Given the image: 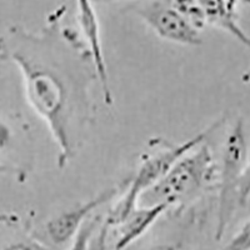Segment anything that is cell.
Returning <instances> with one entry per match:
<instances>
[{
	"label": "cell",
	"mask_w": 250,
	"mask_h": 250,
	"mask_svg": "<svg viewBox=\"0 0 250 250\" xmlns=\"http://www.w3.org/2000/svg\"><path fill=\"white\" fill-rule=\"evenodd\" d=\"M0 55L20 69L29 104L48 125L59 148L58 164L65 167L74 156L71 118L75 75L70 66L58 65L60 59L45 55V50L31 38L0 39Z\"/></svg>",
	"instance_id": "cell-1"
},
{
	"label": "cell",
	"mask_w": 250,
	"mask_h": 250,
	"mask_svg": "<svg viewBox=\"0 0 250 250\" xmlns=\"http://www.w3.org/2000/svg\"><path fill=\"white\" fill-rule=\"evenodd\" d=\"M218 175L219 168L213 153L207 144L202 143L180 158L163 179L140 196L139 202L146 200L148 204L165 203L173 207L199 193Z\"/></svg>",
	"instance_id": "cell-2"
},
{
	"label": "cell",
	"mask_w": 250,
	"mask_h": 250,
	"mask_svg": "<svg viewBox=\"0 0 250 250\" xmlns=\"http://www.w3.org/2000/svg\"><path fill=\"white\" fill-rule=\"evenodd\" d=\"M216 128H218V124L213 125L211 128L207 129L202 133L196 134L182 144L169 145L167 148L156 151L151 155H145L143 162L140 163L139 168L135 171L133 180L129 184L126 193L123 195L122 199L109 213L105 222L106 227H118L119 224H122L125 219L137 209L140 196L148 189L154 187L160 179H163L165 174L170 170L171 167L180 158H183L185 154L202 144L208 134Z\"/></svg>",
	"instance_id": "cell-3"
},
{
	"label": "cell",
	"mask_w": 250,
	"mask_h": 250,
	"mask_svg": "<svg viewBox=\"0 0 250 250\" xmlns=\"http://www.w3.org/2000/svg\"><path fill=\"white\" fill-rule=\"evenodd\" d=\"M248 144L244 122L236 120L228 134L219 168V208L215 238L220 240L239 205V183L247 165Z\"/></svg>",
	"instance_id": "cell-4"
},
{
	"label": "cell",
	"mask_w": 250,
	"mask_h": 250,
	"mask_svg": "<svg viewBox=\"0 0 250 250\" xmlns=\"http://www.w3.org/2000/svg\"><path fill=\"white\" fill-rule=\"evenodd\" d=\"M138 14L162 39L188 46L203 43L200 30L191 25L170 3L155 1L139 9Z\"/></svg>",
	"instance_id": "cell-5"
},
{
	"label": "cell",
	"mask_w": 250,
	"mask_h": 250,
	"mask_svg": "<svg viewBox=\"0 0 250 250\" xmlns=\"http://www.w3.org/2000/svg\"><path fill=\"white\" fill-rule=\"evenodd\" d=\"M78 1V17L83 34L88 43L89 54L91 57L94 70L97 74L98 82L102 86L104 94V100L109 106L113 105V95H111L110 82H109L108 66L100 39V28L98 21L97 13L94 10L91 0H77Z\"/></svg>",
	"instance_id": "cell-6"
},
{
	"label": "cell",
	"mask_w": 250,
	"mask_h": 250,
	"mask_svg": "<svg viewBox=\"0 0 250 250\" xmlns=\"http://www.w3.org/2000/svg\"><path fill=\"white\" fill-rule=\"evenodd\" d=\"M117 188L106 189L84 204L69 209V210L64 211V213L59 214L51 220H49L48 224H46V233H48L49 238L51 239V242L55 243V244H64L68 240H70L73 236L77 235L80 228L85 224L88 216L95 209L108 203L114 195H117Z\"/></svg>",
	"instance_id": "cell-7"
},
{
	"label": "cell",
	"mask_w": 250,
	"mask_h": 250,
	"mask_svg": "<svg viewBox=\"0 0 250 250\" xmlns=\"http://www.w3.org/2000/svg\"><path fill=\"white\" fill-rule=\"evenodd\" d=\"M169 207L165 203H155L138 207L122 224L118 225V239L113 250H125L142 238L153 227Z\"/></svg>",
	"instance_id": "cell-8"
},
{
	"label": "cell",
	"mask_w": 250,
	"mask_h": 250,
	"mask_svg": "<svg viewBox=\"0 0 250 250\" xmlns=\"http://www.w3.org/2000/svg\"><path fill=\"white\" fill-rule=\"evenodd\" d=\"M198 3L202 8L207 24L218 26L228 31L243 45L250 49V38L239 26L235 19V12L230 10V8L228 6L227 0H198Z\"/></svg>",
	"instance_id": "cell-9"
},
{
	"label": "cell",
	"mask_w": 250,
	"mask_h": 250,
	"mask_svg": "<svg viewBox=\"0 0 250 250\" xmlns=\"http://www.w3.org/2000/svg\"><path fill=\"white\" fill-rule=\"evenodd\" d=\"M170 4L198 30L207 24L198 0H170Z\"/></svg>",
	"instance_id": "cell-10"
},
{
	"label": "cell",
	"mask_w": 250,
	"mask_h": 250,
	"mask_svg": "<svg viewBox=\"0 0 250 250\" xmlns=\"http://www.w3.org/2000/svg\"><path fill=\"white\" fill-rule=\"evenodd\" d=\"M222 250H250V219Z\"/></svg>",
	"instance_id": "cell-11"
},
{
	"label": "cell",
	"mask_w": 250,
	"mask_h": 250,
	"mask_svg": "<svg viewBox=\"0 0 250 250\" xmlns=\"http://www.w3.org/2000/svg\"><path fill=\"white\" fill-rule=\"evenodd\" d=\"M95 225H97V220L85 222V224L80 228V230L75 235L74 243L71 245L70 250H88Z\"/></svg>",
	"instance_id": "cell-12"
},
{
	"label": "cell",
	"mask_w": 250,
	"mask_h": 250,
	"mask_svg": "<svg viewBox=\"0 0 250 250\" xmlns=\"http://www.w3.org/2000/svg\"><path fill=\"white\" fill-rule=\"evenodd\" d=\"M250 199V159L247 162L243 171L242 179L239 183V207H247Z\"/></svg>",
	"instance_id": "cell-13"
},
{
	"label": "cell",
	"mask_w": 250,
	"mask_h": 250,
	"mask_svg": "<svg viewBox=\"0 0 250 250\" xmlns=\"http://www.w3.org/2000/svg\"><path fill=\"white\" fill-rule=\"evenodd\" d=\"M4 250H42V248L38 247L37 244H29V243H17L6 247Z\"/></svg>",
	"instance_id": "cell-14"
},
{
	"label": "cell",
	"mask_w": 250,
	"mask_h": 250,
	"mask_svg": "<svg viewBox=\"0 0 250 250\" xmlns=\"http://www.w3.org/2000/svg\"><path fill=\"white\" fill-rule=\"evenodd\" d=\"M18 218L13 214L0 213V224H12V223L17 222Z\"/></svg>",
	"instance_id": "cell-15"
},
{
	"label": "cell",
	"mask_w": 250,
	"mask_h": 250,
	"mask_svg": "<svg viewBox=\"0 0 250 250\" xmlns=\"http://www.w3.org/2000/svg\"><path fill=\"white\" fill-rule=\"evenodd\" d=\"M239 1H243V3L248 4V5L250 6V0H227L228 6H229V8H230V10H233V12H235V6Z\"/></svg>",
	"instance_id": "cell-16"
},
{
	"label": "cell",
	"mask_w": 250,
	"mask_h": 250,
	"mask_svg": "<svg viewBox=\"0 0 250 250\" xmlns=\"http://www.w3.org/2000/svg\"><path fill=\"white\" fill-rule=\"evenodd\" d=\"M13 173H17V169L10 168V167H8V165L1 164V163H0V175H1V174H13Z\"/></svg>",
	"instance_id": "cell-17"
},
{
	"label": "cell",
	"mask_w": 250,
	"mask_h": 250,
	"mask_svg": "<svg viewBox=\"0 0 250 250\" xmlns=\"http://www.w3.org/2000/svg\"><path fill=\"white\" fill-rule=\"evenodd\" d=\"M154 250H179V247H176V245L174 244H165L156 247Z\"/></svg>",
	"instance_id": "cell-18"
},
{
	"label": "cell",
	"mask_w": 250,
	"mask_h": 250,
	"mask_svg": "<svg viewBox=\"0 0 250 250\" xmlns=\"http://www.w3.org/2000/svg\"><path fill=\"white\" fill-rule=\"evenodd\" d=\"M242 80H243V83H249L250 82V68L248 69L247 71H245L244 74H243Z\"/></svg>",
	"instance_id": "cell-19"
},
{
	"label": "cell",
	"mask_w": 250,
	"mask_h": 250,
	"mask_svg": "<svg viewBox=\"0 0 250 250\" xmlns=\"http://www.w3.org/2000/svg\"><path fill=\"white\" fill-rule=\"evenodd\" d=\"M93 3H114V1H124V0H91Z\"/></svg>",
	"instance_id": "cell-20"
}]
</instances>
